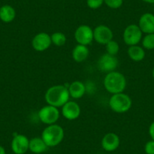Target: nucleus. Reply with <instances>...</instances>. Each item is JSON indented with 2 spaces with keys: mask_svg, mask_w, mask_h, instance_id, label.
Wrapping results in <instances>:
<instances>
[{
  "mask_svg": "<svg viewBox=\"0 0 154 154\" xmlns=\"http://www.w3.org/2000/svg\"><path fill=\"white\" fill-rule=\"evenodd\" d=\"M118 65H119V60L117 57L115 55H111L107 53L100 56L97 61V67L99 70L106 73L115 71Z\"/></svg>",
  "mask_w": 154,
  "mask_h": 154,
  "instance_id": "nucleus-8",
  "label": "nucleus"
},
{
  "mask_svg": "<svg viewBox=\"0 0 154 154\" xmlns=\"http://www.w3.org/2000/svg\"><path fill=\"white\" fill-rule=\"evenodd\" d=\"M152 77H153V79H154V67H153V69H152Z\"/></svg>",
  "mask_w": 154,
  "mask_h": 154,
  "instance_id": "nucleus-29",
  "label": "nucleus"
},
{
  "mask_svg": "<svg viewBox=\"0 0 154 154\" xmlns=\"http://www.w3.org/2000/svg\"><path fill=\"white\" fill-rule=\"evenodd\" d=\"M106 46V51L107 54L111 55H116L119 51V45L116 41L111 40L108 43L105 45Z\"/></svg>",
  "mask_w": 154,
  "mask_h": 154,
  "instance_id": "nucleus-22",
  "label": "nucleus"
},
{
  "mask_svg": "<svg viewBox=\"0 0 154 154\" xmlns=\"http://www.w3.org/2000/svg\"><path fill=\"white\" fill-rule=\"evenodd\" d=\"M68 88L63 85L50 87L45 94V100L48 104L56 107H62L69 99Z\"/></svg>",
  "mask_w": 154,
  "mask_h": 154,
  "instance_id": "nucleus-1",
  "label": "nucleus"
},
{
  "mask_svg": "<svg viewBox=\"0 0 154 154\" xmlns=\"http://www.w3.org/2000/svg\"><path fill=\"white\" fill-rule=\"evenodd\" d=\"M0 7H1V6H0Z\"/></svg>",
  "mask_w": 154,
  "mask_h": 154,
  "instance_id": "nucleus-30",
  "label": "nucleus"
},
{
  "mask_svg": "<svg viewBox=\"0 0 154 154\" xmlns=\"http://www.w3.org/2000/svg\"><path fill=\"white\" fill-rule=\"evenodd\" d=\"M104 4L112 9L119 8L123 4V0H103Z\"/></svg>",
  "mask_w": 154,
  "mask_h": 154,
  "instance_id": "nucleus-23",
  "label": "nucleus"
},
{
  "mask_svg": "<svg viewBox=\"0 0 154 154\" xmlns=\"http://www.w3.org/2000/svg\"><path fill=\"white\" fill-rule=\"evenodd\" d=\"M94 40L101 45H106L109 41L112 40L113 32L110 28L105 25H99L93 29Z\"/></svg>",
  "mask_w": 154,
  "mask_h": 154,
  "instance_id": "nucleus-9",
  "label": "nucleus"
},
{
  "mask_svg": "<svg viewBox=\"0 0 154 154\" xmlns=\"http://www.w3.org/2000/svg\"><path fill=\"white\" fill-rule=\"evenodd\" d=\"M67 88L69 96L75 99H79L83 97L86 91L85 84L81 81H74Z\"/></svg>",
  "mask_w": 154,
  "mask_h": 154,
  "instance_id": "nucleus-15",
  "label": "nucleus"
},
{
  "mask_svg": "<svg viewBox=\"0 0 154 154\" xmlns=\"http://www.w3.org/2000/svg\"><path fill=\"white\" fill-rule=\"evenodd\" d=\"M120 144L119 137L113 132H109L105 134L101 140L102 147L104 150L111 152L117 149Z\"/></svg>",
  "mask_w": 154,
  "mask_h": 154,
  "instance_id": "nucleus-13",
  "label": "nucleus"
},
{
  "mask_svg": "<svg viewBox=\"0 0 154 154\" xmlns=\"http://www.w3.org/2000/svg\"><path fill=\"white\" fill-rule=\"evenodd\" d=\"M141 29L137 24H130L124 29L123 41L128 46L136 45L141 41L142 39Z\"/></svg>",
  "mask_w": 154,
  "mask_h": 154,
  "instance_id": "nucleus-6",
  "label": "nucleus"
},
{
  "mask_svg": "<svg viewBox=\"0 0 154 154\" xmlns=\"http://www.w3.org/2000/svg\"><path fill=\"white\" fill-rule=\"evenodd\" d=\"M89 55V49L86 45L78 44L73 48L72 52V57L75 62L81 63L88 58Z\"/></svg>",
  "mask_w": 154,
  "mask_h": 154,
  "instance_id": "nucleus-16",
  "label": "nucleus"
},
{
  "mask_svg": "<svg viewBox=\"0 0 154 154\" xmlns=\"http://www.w3.org/2000/svg\"><path fill=\"white\" fill-rule=\"evenodd\" d=\"M41 137L48 147L56 146L63 140L64 137V131L60 125L57 124L48 125L42 131Z\"/></svg>",
  "mask_w": 154,
  "mask_h": 154,
  "instance_id": "nucleus-3",
  "label": "nucleus"
},
{
  "mask_svg": "<svg viewBox=\"0 0 154 154\" xmlns=\"http://www.w3.org/2000/svg\"><path fill=\"white\" fill-rule=\"evenodd\" d=\"M138 26L143 33H154V14L148 12L142 14L139 19Z\"/></svg>",
  "mask_w": 154,
  "mask_h": 154,
  "instance_id": "nucleus-14",
  "label": "nucleus"
},
{
  "mask_svg": "<svg viewBox=\"0 0 154 154\" xmlns=\"http://www.w3.org/2000/svg\"><path fill=\"white\" fill-rule=\"evenodd\" d=\"M51 43L56 46H63L66 42V37L64 33L61 32H55L51 35Z\"/></svg>",
  "mask_w": 154,
  "mask_h": 154,
  "instance_id": "nucleus-20",
  "label": "nucleus"
},
{
  "mask_svg": "<svg viewBox=\"0 0 154 154\" xmlns=\"http://www.w3.org/2000/svg\"><path fill=\"white\" fill-rule=\"evenodd\" d=\"M103 85L105 89L112 94L123 92L126 87V79L121 72L112 71L105 75Z\"/></svg>",
  "mask_w": 154,
  "mask_h": 154,
  "instance_id": "nucleus-2",
  "label": "nucleus"
},
{
  "mask_svg": "<svg viewBox=\"0 0 154 154\" xmlns=\"http://www.w3.org/2000/svg\"><path fill=\"white\" fill-rule=\"evenodd\" d=\"M141 1H143V2H145V3L154 4V0H141Z\"/></svg>",
  "mask_w": 154,
  "mask_h": 154,
  "instance_id": "nucleus-27",
  "label": "nucleus"
},
{
  "mask_svg": "<svg viewBox=\"0 0 154 154\" xmlns=\"http://www.w3.org/2000/svg\"><path fill=\"white\" fill-rule=\"evenodd\" d=\"M38 119L42 123L46 125H52L60 118V111L58 108L51 105H46L41 108L38 112Z\"/></svg>",
  "mask_w": 154,
  "mask_h": 154,
  "instance_id": "nucleus-5",
  "label": "nucleus"
},
{
  "mask_svg": "<svg viewBox=\"0 0 154 154\" xmlns=\"http://www.w3.org/2000/svg\"><path fill=\"white\" fill-rule=\"evenodd\" d=\"M74 38L78 44L87 46L94 40L93 29L88 25H81L75 29Z\"/></svg>",
  "mask_w": 154,
  "mask_h": 154,
  "instance_id": "nucleus-7",
  "label": "nucleus"
},
{
  "mask_svg": "<svg viewBox=\"0 0 154 154\" xmlns=\"http://www.w3.org/2000/svg\"><path fill=\"white\" fill-rule=\"evenodd\" d=\"M0 154H5V149L2 146L0 145Z\"/></svg>",
  "mask_w": 154,
  "mask_h": 154,
  "instance_id": "nucleus-28",
  "label": "nucleus"
},
{
  "mask_svg": "<svg viewBox=\"0 0 154 154\" xmlns=\"http://www.w3.org/2000/svg\"><path fill=\"white\" fill-rule=\"evenodd\" d=\"M48 146L41 137H35L29 140V149L35 154H40L45 152Z\"/></svg>",
  "mask_w": 154,
  "mask_h": 154,
  "instance_id": "nucleus-18",
  "label": "nucleus"
},
{
  "mask_svg": "<svg viewBox=\"0 0 154 154\" xmlns=\"http://www.w3.org/2000/svg\"><path fill=\"white\" fill-rule=\"evenodd\" d=\"M109 106L112 111L117 113H124L132 106L131 98L123 92L112 94L109 100Z\"/></svg>",
  "mask_w": 154,
  "mask_h": 154,
  "instance_id": "nucleus-4",
  "label": "nucleus"
},
{
  "mask_svg": "<svg viewBox=\"0 0 154 154\" xmlns=\"http://www.w3.org/2000/svg\"><path fill=\"white\" fill-rule=\"evenodd\" d=\"M128 55L133 61H141L145 57V51L143 47L139 45H131L128 48Z\"/></svg>",
  "mask_w": 154,
  "mask_h": 154,
  "instance_id": "nucleus-19",
  "label": "nucleus"
},
{
  "mask_svg": "<svg viewBox=\"0 0 154 154\" xmlns=\"http://www.w3.org/2000/svg\"><path fill=\"white\" fill-rule=\"evenodd\" d=\"M29 140L23 134H16L11 140V149L15 154H24L29 150Z\"/></svg>",
  "mask_w": 154,
  "mask_h": 154,
  "instance_id": "nucleus-11",
  "label": "nucleus"
},
{
  "mask_svg": "<svg viewBox=\"0 0 154 154\" xmlns=\"http://www.w3.org/2000/svg\"><path fill=\"white\" fill-rule=\"evenodd\" d=\"M104 3L103 0H86L87 6L91 9H97Z\"/></svg>",
  "mask_w": 154,
  "mask_h": 154,
  "instance_id": "nucleus-24",
  "label": "nucleus"
},
{
  "mask_svg": "<svg viewBox=\"0 0 154 154\" xmlns=\"http://www.w3.org/2000/svg\"><path fill=\"white\" fill-rule=\"evenodd\" d=\"M149 134L152 140H154V122H152L150 124L149 127Z\"/></svg>",
  "mask_w": 154,
  "mask_h": 154,
  "instance_id": "nucleus-26",
  "label": "nucleus"
},
{
  "mask_svg": "<svg viewBox=\"0 0 154 154\" xmlns=\"http://www.w3.org/2000/svg\"><path fill=\"white\" fill-rule=\"evenodd\" d=\"M141 41L143 48L147 50L154 49V33L146 34Z\"/></svg>",
  "mask_w": 154,
  "mask_h": 154,
  "instance_id": "nucleus-21",
  "label": "nucleus"
},
{
  "mask_svg": "<svg viewBox=\"0 0 154 154\" xmlns=\"http://www.w3.org/2000/svg\"><path fill=\"white\" fill-rule=\"evenodd\" d=\"M61 113L68 120H74L79 117L81 113L80 106L76 102L68 100L61 109Z\"/></svg>",
  "mask_w": 154,
  "mask_h": 154,
  "instance_id": "nucleus-12",
  "label": "nucleus"
},
{
  "mask_svg": "<svg viewBox=\"0 0 154 154\" xmlns=\"http://www.w3.org/2000/svg\"><path fill=\"white\" fill-rule=\"evenodd\" d=\"M16 17V11L11 5H4L0 7V20L4 23H11Z\"/></svg>",
  "mask_w": 154,
  "mask_h": 154,
  "instance_id": "nucleus-17",
  "label": "nucleus"
},
{
  "mask_svg": "<svg viewBox=\"0 0 154 154\" xmlns=\"http://www.w3.org/2000/svg\"><path fill=\"white\" fill-rule=\"evenodd\" d=\"M51 35L46 32H38L33 37L32 47L36 51H44L48 49L51 45Z\"/></svg>",
  "mask_w": 154,
  "mask_h": 154,
  "instance_id": "nucleus-10",
  "label": "nucleus"
},
{
  "mask_svg": "<svg viewBox=\"0 0 154 154\" xmlns=\"http://www.w3.org/2000/svg\"><path fill=\"white\" fill-rule=\"evenodd\" d=\"M144 150L146 154H154V140H151L146 142L144 146Z\"/></svg>",
  "mask_w": 154,
  "mask_h": 154,
  "instance_id": "nucleus-25",
  "label": "nucleus"
}]
</instances>
